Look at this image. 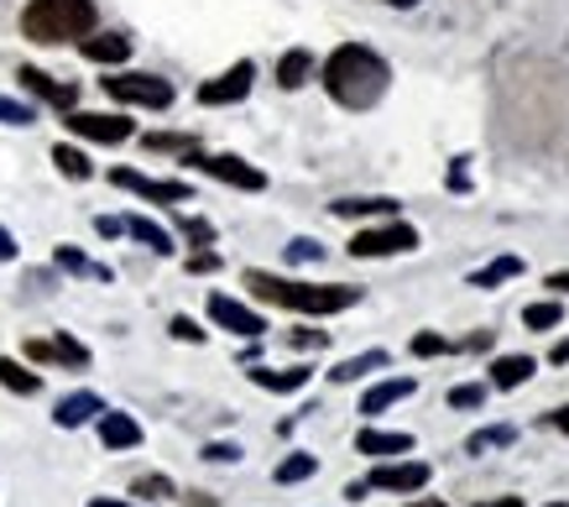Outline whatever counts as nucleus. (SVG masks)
I'll return each mask as SVG.
<instances>
[{"instance_id":"52","label":"nucleus","mask_w":569,"mask_h":507,"mask_svg":"<svg viewBox=\"0 0 569 507\" xmlns=\"http://www.w3.org/2000/svg\"><path fill=\"white\" fill-rule=\"evenodd\" d=\"M553 507H565V503H553Z\"/></svg>"},{"instance_id":"40","label":"nucleus","mask_w":569,"mask_h":507,"mask_svg":"<svg viewBox=\"0 0 569 507\" xmlns=\"http://www.w3.org/2000/svg\"><path fill=\"white\" fill-rule=\"evenodd\" d=\"M189 272H193V278H209V272H220V251L199 246V251L189 257Z\"/></svg>"},{"instance_id":"45","label":"nucleus","mask_w":569,"mask_h":507,"mask_svg":"<svg viewBox=\"0 0 569 507\" xmlns=\"http://www.w3.org/2000/svg\"><path fill=\"white\" fill-rule=\"evenodd\" d=\"M84 507H147V503H126V497H89Z\"/></svg>"},{"instance_id":"9","label":"nucleus","mask_w":569,"mask_h":507,"mask_svg":"<svg viewBox=\"0 0 569 507\" xmlns=\"http://www.w3.org/2000/svg\"><path fill=\"white\" fill-rule=\"evenodd\" d=\"M251 84H257V63H251V58H241V63H230L224 73H214V79H204V84H199V106H209V110L241 106L246 95H251Z\"/></svg>"},{"instance_id":"14","label":"nucleus","mask_w":569,"mask_h":507,"mask_svg":"<svg viewBox=\"0 0 569 507\" xmlns=\"http://www.w3.org/2000/svg\"><path fill=\"white\" fill-rule=\"evenodd\" d=\"M94 429H100V445L104 450H137L141 439V424L131 419V414H121V408H100V419H94Z\"/></svg>"},{"instance_id":"49","label":"nucleus","mask_w":569,"mask_h":507,"mask_svg":"<svg viewBox=\"0 0 569 507\" xmlns=\"http://www.w3.org/2000/svg\"><path fill=\"white\" fill-rule=\"evenodd\" d=\"M553 429H565V435H569V408H559V414H553Z\"/></svg>"},{"instance_id":"38","label":"nucleus","mask_w":569,"mask_h":507,"mask_svg":"<svg viewBox=\"0 0 569 507\" xmlns=\"http://www.w3.org/2000/svg\"><path fill=\"white\" fill-rule=\"evenodd\" d=\"M168 330H173V340H189V346H204V330H199V319H189V315H173V319H168Z\"/></svg>"},{"instance_id":"13","label":"nucleus","mask_w":569,"mask_h":507,"mask_svg":"<svg viewBox=\"0 0 569 507\" xmlns=\"http://www.w3.org/2000/svg\"><path fill=\"white\" fill-rule=\"evenodd\" d=\"M131 32H89L79 37V53L89 58V63H100V69H116V63H126L131 58Z\"/></svg>"},{"instance_id":"6","label":"nucleus","mask_w":569,"mask_h":507,"mask_svg":"<svg viewBox=\"0 0 569 507\" xmlns=\"http://www.w3.org/2000/svg\"><path fill=\"white\" fill-rule=\"evenodd\" d=\"M110 183L126 193H137L147 205H193V183L189 178H147L137 168H110Z\"/></svg>"},{"instance_id":"27","label":"nucleus","mask_w":569,"mask_h":507,"mask_svg":"<svg viewBox=\"0 0 569 507\" xmlns=\"http://www.w3.org/2000/svg\"><path fill=\"white\" fill-rule=\"evenodd\" d=\"M329 210L340 220H371V215H397V199H335Z\"/></svg>"},{"instance_id":"37","label":"nucleus","mask_w":569,"mask_h":507,"mask_svg":"<svg viewBox=\"0 0 569 507\" xmlns=\"http://www.w3.org/2000/svg\"><path fill=\"white\" fill-rule=\"evenodd\" d=\"M241 445H236V439H209L204 445V460L209 466H236V460H241Z\"/></svg>"},{"instance_id":"10","label":"nucleus","mask_w":569,"mask_h":507,"mask_svg":"<svg viewBox=\"0 0 569 507\" xmlns=\"http://www.w3.org/2000/svg\"><path fill=\"white\" fill-rule=\"evenodd\" d=\"M21 356L32 361V367H69V371H84L89 367V346H79L73 335H52V340H27Z\"/></svg>"},{"instance_id":"24","label":"nucleus","mask_w":569,"mask_h":507,"mask_svg":"<svg viewBox=\"0 0 569 507\" xmlns=\"http://www.w3.org/2000/svg\"><path fill=\"white\" fill-rule=\"evenodd\" d=\"M0 387H6V392H17V398H37V392H42V377H37L27 361L0 356Z\"/></svg>"},{"instance_id":"22","label":"nucleus","mask_w":569,"mask_h":507,"mask_svg":"<svg viewBox=\"0 0 569 507\" xmlns=\"http://www.w3.org/2000/svg\"><path fill=\"white\" fill-rule=\"evenodd\" d=\"M52 262H58V272H69V278H94V282H110V278H116V272H110L104 262H89L79 246H58V251H52Z\"/></svg>"},{"instance_id":"39","label":"nucleus","mask_w":569,"mask_h":507,"mask_svg":"<svg viewBox=\"0 0 569 507\" xmlns=\"http://www.w3.org/2000/svg\"><path fill=\"white\" fill-rule=\"evenodd\" d=\"M319 257H325V246L319 241H309V236H298V241H288V262H319Z\"/></svg>"},{"instance_id":"11","label":"nucleus","mask_w":569,"mask_h":507,"mask_svg":"<svg viewBox=\"0 0 569 507\" xmlns=\"http://www.w3.org/2000/svg\"><path fill=\"white\" fill-rule=\"evenodd\" d=\"M209 319H214L220 330L241 335V340H261V335H267V319H261L257 309H246L241 298H230V294H209Z\"/></svg>"},{"instance_id":"36","label":"nucleus","mask_w":569,"mask_h":507,"mask_svg":"<svg viewBox=\"0 0 569 507\" xmlns=\"http://www.w3.org/2000/svg\"><path fill=\"white\" fill-rule=\"evenodd\" d=\"M512 439H518V429H507V424H501V429H481V435L470 439L466 450L470 455H486V450H497V445H512Z\"/></svg>"},{"instance_id":"48","label":"nucleus","mask_w":569,"mask_h":507,"mask_svg":"<svg viewBox=\"0 0 569 507\" xmlns=\"http://www.w3.org/2000/svg\"><path fill=\"white\" fill-rule=\"evenodd\" d=\"M476 507H528L522 497H497V503H476Z\"/></svg>"},{"instance_id":"34","label":"nucleus","mask_w":569,"mask_h":507,"mask_svg":"<svg viewBox=\"0 0 569 507\" xmlns=\"http://www.w3.org/2000/svg\"><path fill=\"white\" fill-rule=\"evenodd\" d=\"M37 121V106L27 100H11V95H0V126H32Z\"/></svg>"},{"instance_id":"41","label":"nucleus","mask_w":569,"mask_h":507,"mask_svg":"<svg viewBox=\"0 0 569 507\" xmlns=\"http://www.w3.org/2000/svg\"><path fill=\"white\" fill-rule=\"evenodd\" d=\"M445 350H455V346L445 340V335H433V330L413 335V356H445Z\"/></svg>"},{"instance_id":"19","label":"nucleus","mask_w":569,"mask_h":507,"mask_svg":"<svg viewBox=\"0 0 569 507\" xmlns=\"http://www.w3.org/2000/svg\"><path fill=\"white\" fill-rule=\"evenodd\" d=\"M413 392H418V382H413V377H387V382L366 387V398H361V414H366V419H377V414H387L392 402L413 398Z\"/></svg>"},{"instance_id":"2","label":"nucleus","mask_w":569,"mask_h":507,"mask_svg":"<svg viewBox=\"0 0 569 507\" xmlns=\"http://www.w3.org/2000/svg\"><path fill=\"white\" fill-rule=\"evenodd\" d=\"M246 288H251V298H261V304H272V309H293V315H346V309H356L361 304V288H350V282H303V278H277V272H261V267H251L246 272Z\"/></svg>"},{"instance_id":"20","label":"nucleus","mask_w":569,"mask_h":507,"mask_svg":"<svg viewBox=\"0 0 569 507\" xmlns=\"http://www.w3.org/2000/svg\"><path fill=\"white\" fill-rule=\"evenodd\" d=\"M126 236H131V241H141L152 257H173V251H178L173 230H162L157 220H147V215H126Z\"/></svg>"},{"instance_id":"43","label":"nucleus","mask_w":569,"mask_h":507,"mask_svg":"<svg viewBox=\"0 0 569 507\" xmlns=\"http://www.w3.org/2000/svg\"><path fill=\"white\" fill-rule=\"evenodd\" d=\"M94 230H100L104 241H116V236H126V220H116V215H100V220H94Z\"/></svg>"},{"instance_id":"31","label":"nucleus","mask_w":569,"mask_h":507,"mask_svg":"<svg viewBox=\"0 0 569 507\" xmlns=\"http://www.w3.org/2000/svg\"><path fill=\"white\" fill-rule=\"evenodd\" d=\"M131 497H141V503H162V497H178V487L173 481H168V476H137V481H131Z\"/></svg>"},{"instance_id":"28","label":"nucleus","mask_w":569,"mask_h":507,"mask_svg":"<svg viewBox=\"0 0 569 507\" xmlns=\"http://www.w3.org/2000/svg\"><path fill=\"white\" fill-rule=\"evenodd\" d=\"M141 147L147 152H183L189 158V152H199V137H189V131H147Z\"/></svg>"},{"instance_id":"35","label":"nucleus","mask_w":569,"mask_h":507,"mask_svg":"<svg viewBox=\"0 0 569 507\" xmlns=\"http://www.w3.org/2000/svg\"><path fill=\"white\" fill-rule=\"evenodd\" d=\"M178 236H183L189 246H214V226L199 220V215H183V220H178Z\"/></svg>"},{"instance_id":"4","label":"nucleus","mask_w":569,"mask_h":507,"mask_svg":"<svg viewBox=\"0 0 569 507\" xmlns=\"http://www.w3.org/2000/svg\"><path fill=\"white\" fill-rule=\"evenodd\" d=\"M100 89L110 95V100H121V106H141V110H168L178 100L173 79H162V73H137V69L104 73Z\"/></svg>"},{"instance_id":"51","label":"nucleus","mask_w":569,"mask_h":507,"mask_svg":"<svg viewBox=\"0 0 569 507\" xmlns=\"http://www.w3.org/2000/svg\"><path fill=\"white\" fill-rule=\"evenodd\" d=\"M387 6H397V11H408V6H418V0H387Z\"/></svg>"},{"instance_id":"18","label":"nucleus","mask_w":569,"mask_h":507,"mask_svg":"<svg viewBox=\"0 0 569 507\" xmlns=\"http://www.w3.org/2000/svg\"><path fill=\"white\" fill-rule=\"evenodd\" d=\"M356 450L371 455V460H392V455L413 450V435H402V429H361V435H356Z\"/></svg>"},{"instance_id":"7","label":"nucleus","mask_w":569,"mask_h":507,"mask_svg":"<svg viewBox=\"0 0 569 507\" xmlns=\"http://www.w3.org/2000/svg\"><path fill=\"white\" fill-rule=\"evenodd\" d=\"M63 126H69L73 137L100 141V147H121V141L137 137V121L116 116V110H63Z\"/></svg>"},{"instance_id":"12","label":"nucleus","mask_w":569,"mask_h":507,"mask_svg":"<svg viewBox=\"0 0 569 507\" xmlns=\"http://www.w3.org/2000/svg\"><path fill=\"white\" fill-rule=\"evenodd\" d=\"M366 487L408 497V491H423V487H429V466H423V460H381L377 471L366 476Z\"/></svg>"},{"instance_id":"30","label":"nucleus","mask_w":569,"mask_h":507,"mask_svg":"<svg viewBox=\"0 0 569 507\" xmlns=\"http://www.w3.org/2000/svg\"><path fill=\"white\" fill-rule=\"evenodd\" d=\"M313 471H319V460H313L309 450H298V455H288V460L277 466V481H282V487H293V481H309Z\"/></svg>"},{"instance_id":"46","label":"nucleus","mask_w":569,"mask_h":507,"mask_svg":"<svg viewBox=\"0 0 569 507\" xmlns=\"http://www.w3.org/2000/svg\"><path fill=\"white\" fill-rule=\"evenodd\" d=\"M549 361H553V367H565V361H569V340H559V346L549 350Z\"/></svg>"},{"instance_id":"26","label":"nucleus","mask_w":569,"mask_h":507,"mask_svg":"<svg viewBox=\"0 0 569 507\" xmlns=\"http://www.w3.org/2000/svg\"><path fill=\"white\" fill-rule=\"evenodd\" d=\"M392 361L387 350H361V356H346L340 367H329V382H356V377H366V371H381Z\"/></svg>"},{"instance_id":"23","label":"nucleus","mask_w":569,"mask_h":507,"mask_svg":"<svg viewBox=\"0 0 569 507\" xmlns=\"http://www.w3.org/2000/svg\"><path fill=\"white\" fill-rule=\"evenodd\" d=\"M52 168L69 178V183H89V178H94L89 152H84V147H73V141H58V147H52Z\"/></svg>"},{"instance_id":"50","label":"nucleus","mask_w":569,"mask_h":507,"mask_svg":"<svg viewBox=\"0 0 569 507\" xmlns=\"http://www.w3.org/2000/svg\"><path fill=\"white\" fill-rule=\"evenodd\" d=\"M408 507H445L439 497H418V503H408Z\"/></svg>"},{"instance_id":"16","label":"nucleus","mask_w":569,"mask_h":507,"mask_svg":"<svg viewBox=\"0 0 569 507\" xmlns=\"http://www.w3.org/2000/svg\"><path fill=\"white\" fill-rule=\"evenodd\" d=\"M17 79H21V89H27V95H37V100H48L52 110H73V106H79V89H73V84H58L52 73L32 69V63H27V69L17 73Z\"/></svg>"},{"instance_id":"33","label":"nucleus","mask_w":569,"mask_h":507,"mask_svg":"<svg viewBox=\"0 0 569 507\" xmlns=\"http://www.w3.org/2000/svg\"><path fill=\"white\" fill-rule=\"evenodd\" d=\"M486 398H491V387H486V382L449 387V408H486Z\"/></svg>"},{"instance_id":"1","label":"nucleus","mask_w":569,"mask_h":507,"mask_svg":"<svg viewBox=\"0 0 569 507\" xmlns=\"http://www.w3.org/2000/svg\"><path fill=\"white\" fill-rule=\"evenodd\" d=\"M319 79H325V95L335 106L371 110L381 95H387V84H392V69H387V58L371 53L366 42H346V48H335V53L325 58Z\"/></svg>"},{"instance_id":"25","label":"nucleus","mask_w":569,"mask_h":507,"mask_svg":"<svg viewBox=\"0 0 569 507\" xmlns=\"http://www.w3.org/2000/svg\"><path fill=\"white\" fill-rule=\"evenodd\" d=\"M538 371L533 356H497V367H491V387H501V392H512V387H522L528 377Z\"/></svg>"},{"instance_id":"3","label":"nucleus","mask_w":569,"mask_h":507,"mask_svg":"<svg viewBox=\"0 0 569 507\" xmlns=\"http://www.w3.org/2000/svg\"><path fill=\"white\" fill-rule=\"evenodd\" d=\"M100 27V11L94 0H27L21 11V37L27 42H42V48H63V42H79Z\"/></svg>"},{"instance_id":"5","label":"nucleus","mask_w":569,"mask_h":507,"mask_svg":"<svg viewBox=\"0 0 569 507\" xmlns=\"http://www.w3.org/2000/svg\"><path fill=\"white\" fill-rule=\"evenodd\" d=\"M183 162H193L199 173H209L214 183H224V189H241V193H261V189H267V173H261L257 162L236 158V152H189Z\"/></svg>"},{"instance_id":"21","label":"nucleus","mask_w":569,"mask_h":507,"mask_svg":"<svg viewBox=\"0 0 569 507\" xmlns=\"http://www.w3.org/2000/svg\"><path fill=\"white\" fill-rule=\"evenodd\" d=\"M309 79H313V53L309 48H288V53L277 58V89L293 95V89H303Z\"/></svg>"},{"instance_id":"42","label":"nucleus","mask_w":569,"mask_h":507,"mask_svg":"<svg viewBox=\"0 0 569 507\" xmlns=\"http://www.w3.org/2000/svg\"><path fill=\"white\" fill-rule=\"evenodd\" d=\"M288 340H293L298 350H319V346H329V335H325V330H293Z\"/></svg>"},{"instance_id":"47","label":"nucleus","mask_w":569,"mask_h":507,"mask_svg":"<svg viewBox=\"0 0 569 507\" xmlns=\"http://www.w3.org/2000/svg\"><path fill=\"white\" fill-rule=\"evenodd\" d=\"M549 288L553 294H569V272H549Z\"/></svg>"},{"instance_id":"44","label":"nucleus","mask_w":569,"mask_h":507,"mask_svg":"<svg viewBox=\"0 0 569 507\" xmlns=\"http://www.w3.org/2000/svg\"><path fill=\"white\" fill-rule=\"evenodd\" d=\"M21 257V246H17V236H11V230L0 226V262H17Z\"/></svg>"},{"instance_id":"29","label":"nucleus","mask_w":569,"mask_h":507,"mask_svg":"<svg viewBox=\"0 0 569 507\" xmlns=\"http://www.w3.org/2000/svg\"><path fill=\"white\" fill-rule=\"evenodd\" d=\"M512 278H522V257H497L491 267H481L470 278V288H497V282H512Z\"/></svg>"},{"instance_id":"8","label":"nucleus","mask_w":569,"mask_h":507,"mask_svg":"<svg viewBox=\"0 0 569 507\" xmlns=\"http://www.w3.org/2000/svg\"><path fill=\"white\" fill-rule=\"evenodd\" d=\"M402 251H418V230L402 226V220H387V226H371V230H356V241H350V257H402Z\"/></svg>"},{"instance_id":"32","label":"nucleus","mask_w":569,"mask_h":507,"mask_svg":"<svg viewBox=\"0 0 569 507\" xmlns=\"http://www.w3.org/2000/svg\"><path fill=\"white\" fill-rule=\"evenodd\" d=\"M522 325H528V330H553V325H565V304H528V309H522Z\"/></svg>"},{"instance_id":"17","label":"nucleus","mask_w":569,"mask_h":507,"mask_svg":"<svg viewBox=\"0 0 569 507\" xmlns=\"http://www.w3.org/2000/svg\"><path fill=\"white\" fill-rule=\"evenodd\" d=\"M246 377H251V382L261 387V392H303V387L313 382V371L309 367H257V361H251V371H246Z\"/></svg>"},{"instance_id":"15","label":"nucleus","mask_w":569,"mask_h":507,"mask_svg":"<svg viewBox=\"0 0 569 507\" xmlns=\"http://www.w3.org/2000/svg\"><path fill=\"white\" fill-rule=\"evenodd\" d=\"M100 408H104L100 392L79 387V392H69V398H58V408H52V424H58V429H84V424L100 419Z\"/></svg>"}]
</instances>
